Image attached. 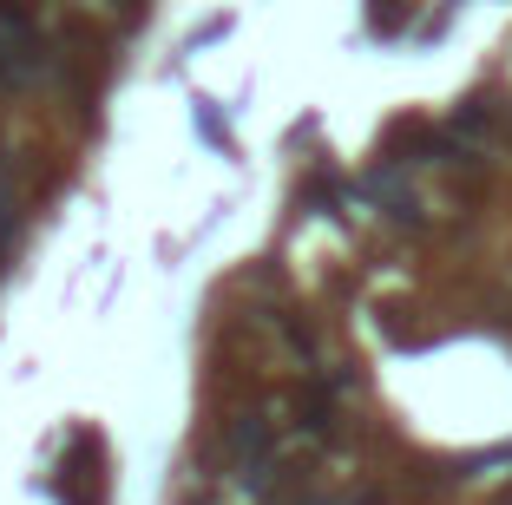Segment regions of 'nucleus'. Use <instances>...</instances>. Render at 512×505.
Wrapping results in <instances>:
<instances>
[]
</instances>
